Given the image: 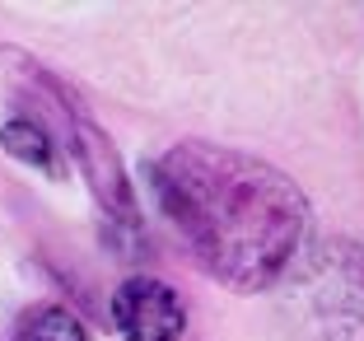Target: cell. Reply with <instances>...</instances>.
I'll list each match as a JSON object with an SVG mask.
<instances>
[{"instance_id": "obj_5", "label": "cell", "mask_w": 364, "mask_h": 341, "mask_svg": "<svg viewBox=\"0 0 364 341\" xmlns=\"http://www.w3.org/2000/svg\"><path fill=\"white\" fill-rule=\"evenodd\" d=\"M0 145H5V154L23 159L28 169L47 173V178H61V173H65L56 140L47 136L43 122H33V117H14V122H5V127H0Z\"/></svg>"}, {"instance_id": "obj_2", "label": "cell", "mask_w": 364, "mask_h": 341, "mask_svg": "<svg viewBox=\"0 0 364 341\" xmlns=\"http://www.w3.org/2000/svg\"><path fill=\"white\" fill-rule=\"evenodd\" d=\"M285 318L299 341H364V243L322 238L285 276Z\"/></svg>"}, {"instance_id": "obj_6", "label": "cell", "mask_w": 364, "mask_h": 341, "mask_svg": "<svg viewBox=\"0 0 364 341\" xmlns=\"http://www.w3.org/2000/svg\"><path fill=\"white\" fill-rule=\"evenodd\" d=\"M14 341H89V327L65 304H33L14 322Z\"/></svg>"}, {"instance_id": "obj_3", "label": "cell", "mask_w": 364, "mask_h": 341, "mask_svg": "<svg viewBox=\"0 0 364 341\" xmlns=\"http://www.w3.org/2000/svg\"><path fill=\"white\" fill-rule=\"evenodd\" d=\"M61 117H65V145H70V154H75L89 192H94V201L107 211L112 224L140 229V206H136V192H131L127 164H122L117 145L107 140V131L98 127L94 117H85L65 94H61Z\"/></svg>"}, {"instance_id": "obj_4", "label": "cell", "mask_w": 364, "mask_h": 341, "mask_svg": "<svg viewBox=\"0 0 364 341\" xmlns=\"http://www.w3.org/2000/svg\"><path fill=\"white\" fill-rule=\"evenodd\" d=\"M112 322H117L122 341H182L187 304L159 276H127L112 295Z\"/></svg>"}, {"instance_id": "obj_1", "label": "cell", "mask_w": 364, "mask_h": 341, "mask_svg": "<svg viewBox=\"0 0 364 341\" xmlns=\"http://www.w3.org/2000/svg\"><path fill=\"white\" fill-rule=\"evenodd\" d=\"M159 211L220 285L257 295L289 276L309 238V196L257 154L182 140L150 164Z\"/></svg>"}]
</instances>
